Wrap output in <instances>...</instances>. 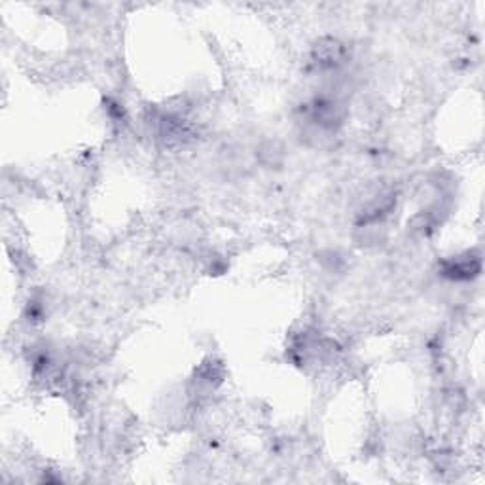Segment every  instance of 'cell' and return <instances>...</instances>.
Here are the masks:
<instances>
[{
  "instance_id": "6da1fadb",
  "label": "cell",
  "mask_w": 485,
  "mask_h": 485,
  "mask_svg": "<svg viewBox=\"0 0 485 485\" xmlns=\"http://www.w3.org/2000/svg\"><path fill=\"white\" fill-rule=\"evenodd\" d=\"M445 275L451 279H468L479 272V258H472L468 255L467 258H455L445 264Z\"/></svg>"
}]
</instances>
